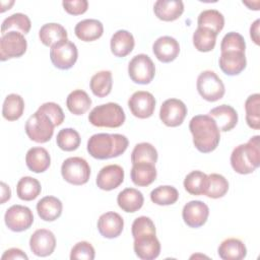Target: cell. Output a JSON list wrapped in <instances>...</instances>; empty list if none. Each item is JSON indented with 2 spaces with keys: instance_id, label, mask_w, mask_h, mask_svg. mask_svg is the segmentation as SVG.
Wrapping results in <instances>:
<instances>
[{
  "instance_id": "6da1fadb",
  "label": "cell",
  "mask_w": 260,
  "mask_h": 260,
  "mask_svg": "<svg viewBox=\"0 0 260 260\" xmlns=\"http://www.w3.org/2000/svg\"><path fill=\"white\" fill-rule=\"evenodd\" d=\"M193 143L202 153L213 151L219 144L220 131L215 121L208 115H196L189 123Z\"/></svg>"
},
{
  "instance_id": "7a4b0ae2",
  "label": "cell",
  "mask_w": 260,
  "mask_h": 260,
  "mask_svg": "<svg viewBox=\"0 0 260 260\" xmlns=\"http://www.w3.org/2000/svg\"><path fill=\"white\" fill-rule=\"evenodd\" d=\"M128 144V138L123 134L96 133L90 136L86 148L93 158L108 159L123 154Z\"/></svg>"
},
{
  "instance_id": "3957f363",
  "label": "cell",
  "mask_w": 260,
  "mask_h": 260,
  "mask_svg": "<svg viewBox=\"0 0 260 260\" xmlns=\"http://www.w3.org/2000/svg\"><path fill=\"white\" fill-rule=\"evenodd\" d=\"M231 165L238 174L253 173L260 166V136H252L248 142L236 146L231 154Z\"/></svg>"
},
{
  "instance_id": "277c9868",
  "label": "cell",
  "mask_w": 260,
  "mask_h": 260,
  "mask_svg": "<svg viewBox=\"0 0 260 260\" xmlns=\"http://www.w3.org/2000/svg\"><path fill=\"white\" fill-rule=\"evenodd\" d=\"M126 120L125 112L117 103H107L94 107L89 115L88 121L95 127L118 128L124 124Z\"/></svg>"
},
{
  "instance_id": "5b68a950",
  "label": "cell",
  "mask_w": 260,
  "mask_h": 260,
  "mask_svg": "<svg viewBox=\"0 0 260 260\" xmlns=\"http://www.w3.org/2000/svg\"><path fill=\"white\" fill-rule=\"evenodd\" d=\"M54 124L44 113L37 111L25 123V133L28 138L37 143L48 142L54 134Z\"/></svg>"
},
{
  "instance_id": "8992f818",
  "label": "cell",
  "mask_w": 260,
  "mask_h": 260,
  "mask_svg": "<svg viewBox=\"0 0 260 260\" xmlns=\"http://www.w3.org/2000/svg\"><path fill=\"white\" fill-rule=\"evenodd\" d=\"M61 175L69 184L80 186L88 182L90 177V167L88 162L79 156L66 158L61 166Z\"/></svg>"
},
{
  "instance_id": "52a82bcc",
  "label": "cell",
  "mask_w": 260,
  "mask_h": 260,
  "mask_svg": "<svg viewBox=\"0 0 260 260\" xmlns=\"http://www.w3.org/2000/svg\"><path fill=\"white\" fill-rule=\"evenodd\" d=\"M196 87L201 98L207 102H216L220 100L225 92L222 80L211 70L202 71L198 75Z\"/></svg>"
},
{
  "instance_id": "ba28073f",
  "label": "cell",
  "mask_w": 260,
  "mask_h": 260,
  "mask_svg": "<svg viewBox=\"0 0 260 260\" xmlns=\"http://www.w3.org/2000/svg\"><path fill=\"white\" fill-rule=\"evenodd\" d=\"M77 58V47L68 39L62 40L51 47L50 59L53 65L58 69H70L76 63Z\"/></svg>"
},
{
  "instance_id": "9c48e42d",
  "label": "cell",
  "mask_w": 260,
  "mask_h": 260,
  "mask_svg": "<svg viewBox=\"0 0 260 260\" xmlns=\"http://www.w3.org/2000/svg\"><path fill=\"white\" fill-rule=\"evenodd\" d=\"M130 79L138 84H148L155 75V66L146 54L135 55L128 63Z\"/></svg>"
},
{
  "instance_id": "30bf717a",
  "label": "cell",
  "mask_w": 260,
  "mask_h": 260,
  "mask_svg": "<svg viewBox=\"0 0 260 260\" xmlns=\"http://www.w3.org/2000/svg\"><path fill=\"white\" fill-rule=\"evenodd\" d=\"M4 221L10 231L19 233L28 230L32 225L34 214L27 206L14 204L6 210Z\"/></svg>"
},
{
  "instance_id": "8fae6325",
  "label": "cell",
  "mask_w": 260,
  "mask_h": 260,
  "mask_svg": "<svg viewBox=\"0 0 260 260\" xmlns=\"http://www.w3.org/2000/svg\"><path fill=\"white\" fill-rule=\"evenodd\" d=\"M26 49L27 42L22 34L10 31L2 35L0 39V60L19 58L24 55Z\"/></svg>"
},
{
  "instance_id": "7c38bea8",
  "label": "cell",
  "mask_w": 260,
  "mask_h": 260,
  "mask_svg": "<svg viewBox=\"0 0 260 260\" xmlns=\"http://www.w3.org/2000/svg\"><path fill=\"white\" fill-rule=\"evenodd\" d=\"M133 239V250L138 258L142 260H153L159 256L160 243L156 238V233H142Z\"/></svg>"
},
{
  "instance_id": "4fadbf2b",
  "label": "cell",
  "mask_w": 260,
  "mask_h": 260,
  "mask_svg": "<svg viewBox=\"0 0 260 260\" xmlns=\"http://www.w3.org/2000/svg\"><path fill=\"white\" fill-rule=\"evenodd\" d=\"M187 115L186 105L179 99L166 100L159 109V119L168 127L180 126Z\"/></svg>"
},
{
  "instance_id": "5bb4252c",
  "label": "cell",
  "mask_w": 260,
  "mask_h": 260,
  "mask_svg": "<svg viewBox=\"0 0 260 260\" xmlns=\"http://www.w3.org/2000/svg\"><path fill=\"white\" fill-rule=\"evenodd\" d=\"M128 107L133 116L139 119H146L154 113L155 99L149 91L138 90L129 98Z\"/></svg>"
},
{
  "instance_id": "9a60e30c",
  "label": "cell",
  "mask_w": 260,
  "mask_h": 260,
  "mask_svg": "<svg viewBox=\"0 0 260 260\" xmlns=\"http://www.w3.org/2000/svg\"><path fill=\"white\" fill-rule=\"evenodd\" d=\"M29 248L36 256H50L56 248L55 235L47 229H39L35 231L29 239Z\"/></svg>"
},
{
  "instance_id": "2e32d148",
  "label": "cell",
  "mask_w": 260,
  "mask_h": 260,
  "mask_svg": "<svg viewBox=\"0 0 260 260\" xmlns=\"http://www.w3.org/2000/svg\"><path fill=\"white\" fill-rule=\"evenodd\" d=\"M209 215L208 206L200 200H192L186 203L182 210L184 222L193 229H197L205 224Z\"/></svg>"
},
{
  "instance_id": "e0dca14e",
  "label": "cell",
  "mask_w": 260,
  "mask_h": 260,
  "mask_svg": "<svg viewBox=\"0 0 260 260\" xmlns=\"http://www.w3.org/2000/svg\"><path fill=\"white\" fill-rule=\"evenodd\" d=\"M124 181V170L119 165H108L102 168L96 176V186L105 191L118 188Z\"/></svg>"
},
{
  "instance_id": "ac0fdd59",
  "label": "cell",
  "mask_w": 260,
  "mask_h": 260,
  "mask_svg": "<svg viewBox=\"0 0 260 260\" xmlns=\"http://www.w3.org/2000/svg\"><path fill=\"white\" fill-rule=\"evenodd\" d=\"M123 229L124 219L115 211L105 212L98 219V231L104 238H118L122 234Z\"/></svg>"
},
{
  "instance_id": "d6986e66",
  "label": "cell",
  "mask_w": 260,
  "mask_h": 260,
  "mask_svg": "<svg viewBox=\"0 0 260 260\" xmlns=\"http://www.w3.org/2000/svg\"><path fill=\"white\" fill-rule=\"evenodd\" d=\"M152 52L158 61L170 63L174 61L180 53L179 42L170 36H162L156 39L152 45Z\"/></svg>"
},
{
  "instance_id": "ffe728a7",
  "label": "cell",
  "mask_w": 260,
  "mask_h": 260,
  "mask_svg": "<svg viewBox=\"0 0 260 260\" xmlns=\"http://www.w3.org/2000/svg\"><path fill=\"white\" fill-rule=\"evenodd\" d=\"M218 64L219 68L224 74L229 76H235L239 75L242 71L245 70L247 66V59L244 52H221L218 59Z\"/></svg>"
},
{
  "instance_id": "44dd1931",
  "label": "cell",
  "mask_w": 260,
  "mask_h": 260,
  "mask_svg": "<svg viewBox=\"0 0 260 260\" xmlns=\"http://www.w3.org/2000/svg\"><path fill=\"white\" fill-rule=\"evenodd\" d=\"M216 123L219 131H231L238 124V113L230 105H220L211 109L208 113Z\"/></svg>"
},
{
  "instance_id": "7402d4cb",
  "label": "cell",
  "mask_w": 260,
  "mask_h": 260,
  "mask_svg": "<svg viewBox=\"0 0 260 260\" xmlns=\"http://www.w3.org/2000/svg\"><path fill=\"white\" fill-rule=\"evenodd\" d=\"M155 16L162 21H174L184 12V3L181 0H157L153 5Z\"/></svg>"
},
{
  "instance_id": "603a6c76",
  "label": "cell",
  "mask_w": 260,
  "mask_h": 260,
  "mask_svg": "<svg viewBox=\"0 0 260 260\" xmlns=\"http://www.w3.org/2000/svg\"><path fill=\"white\" fill-rule=\"evenodd\" d=\"M135 46L134 37L126 29H119L111 38V52L116 57H126L129 55Z\"/></svg>"
},
{
  "instance_id": "cb8c5ba5",
  "label": "cell",
  "mask_w": 260,
  "mask_h": 260,
  "mask_svg": "<svg viewBox=\"0 0 260 260\" xmlns=\"http://www.w3.org/2000/svg\"><path fill=\"white\" fill-rule=\"evenodd\" d=\"M74 32L75 36L83 42H93L103 36L104 25L98 19L87 18L77 22L74 27Z\"/></svg>"
},
{
  "instance_id": "d4e9b609",
  "label": "cell",
  "mask_w": 260,
  "mask_h": 260,
  "mask_svg": "<svg viewBox=\"0 0 260 260\" xmlns=\"http://www.w3.org/2000/svg\"><path fill=\"white\" fill-rule=\"evenodd\" d=\"M157 172L155 165L150 162H137L133 164L130 177L134 185L138 187H146L154 182Z\"/></svg>"
},
{
  "instance_id": "484cf974",
  "label": "cell",
  "mask_w": 260,
  "mask_h": 260,
  "mask_svg": "<svg viewBox=\"0 0 260 260\" xmlns=\"http://www.w3.org/2000/svg\"><path fill=\"white\" fill-rule=\"evenodd\" d=\"M63 204L55 196H45L37 203V211L41 219L45 221H54L62 214Z\"/></svg>"
},
{
  "instance_id": "4316f807",
  "label": "cell",
  "mask_w": 260,
  "mask_h": 260,
  "mask_svg": "<svg viewBox=\"0 0 260 260\" xmlns=\"http://www.w3.org/2000/svg\"><path fill=\"white\" fill-rule=\"evenodd\" d=\"M25 164L29 171L34 173H44L51 165V156L44 147H31L25 155Z\"/></svg>"
},
{
  "instance_id": "83f0119b",
  "label": "cell",
  "mask_w": 260,
  "mask_h": 260,
  "mask_svg": "<svg viewBox=\"0 0 260 260\" xmlns=\"http://www.w3.org/2000/svg\"><path fill=\"white\" fill-rule=\"evenodd\" d=\"M143 202L142 193L135 188H125L117 196V203L125 212H136L142 207Z\"/></svg>"
},
{
  "instance_id": "f1b7e54d",
  "label": "cell",
  "mask_w": 260,
  "mask_h": 260,
  "mask_svg": "<svg viewBox=\"0 0 260 260\" xmlns=\"http://www.w3.org/2000/svg\"><path fill=\"white\" fill-rule=\"evenodd\" d=\"M217 252L223 260H242L247 255V248L241 240L229 238L220 243Z\"/></svg>"
},
{
  "instance_id": "f546056e",
  "label": "cell",
  "mask_w": 260,
  "mask_h": 260,
  "mask_svg": "<svg viewBox=\"0 0 260 260\" xmlns=\"http://www.w3.org/2000/svg\"><path fill=\"white\" fill-rule=\"evenodd\" d=\"M68 34L65 27L56 22H50L46 23L43 26H41L39 30V38L43 45L47 47H52L56 43L67 39Z\"/></svg>"
},
{
  "instance_id": "4dcf8cb0",
  "label": "cell",
  "mask_w": 260,
  "mask_h": 260,
  "mask_svg": "<svg viewBox=\"0 0 260 260\" xmlns=\"http://www.w3.org/2000/svg\"><path fill=\"white\" fill-rule=\"evenodd\" d=\"M66 106L70 113L75 116H80L86 113L91 106V99L86 91L75 89L71 91L66 99Z\"/></svg>"
},
{
  "instance_id": "1f68e13d",
  "label": "cell",
  "mask_w": 260,
  "mask_h": 260,
  "mask_svg": "<svg viewBox=\"0 0 260 260\" xmlns=\"http://www.w3.org/2000/svg\"><path fill=\"white\" fill-rule=\"evenodd\" d=\"M198 27L207 28L218 35L224 26V17L216 9H206L200 12L197 18Z\"/></svg>"
},
{
  "instance_id": "d6a6232c",
  "label": "cell",
  "mask_w": 260,
  "mask_h": 260,
  "mask_svg": "<svg viewBox=\"0 0 260 260\" xmlns=\"http://www.w3.org/2000/svg\"><path fill=\"white\" fill-rule=\"evenodd\" d=\"M92 93L98 98H105L112 91L113 78L110 70H102L93 74L89 81Z\"/></svg>"
},
{
  "instance_id": "836d02e7",
  "label": "cell",
  "mask_w": 260,
  "mask_h": 260,
  "mask_svg": "<svg viewBox=\"0 0 260 260\" xmlns=\"http://www.w3.org/2000/svg\"><path fill=\"white\" fill-rule=\"evenodd\" d=\"M31 27V22L29 17L26 14L17 12L13 13L7 18H5L1 25V32L5 35L10 31L20 32L22 35H26Z\"/></svg>"
},
{
  "instance_id": "e575fe53",
  "label": "cell",
  "mask_w": 260,
  "mask_h": 260,
  "mask_svg": "<svg viewBox=\"0 0 260 260\" xmlns=\"http://www.w3.org/2000/svg\"><path fill=\"white\" fill-rule=\"evenodd\" d=\"M42 191L41 183L32 177L25 176L19 179L16 185V194L23 201L35 200Z\"/></svg>"
},
{
  "instance_id": "d590c367",
  "label": "cell",
  "mask_w": 260,
  "mask_h": 260,
  "mask_svg": "<svg viewBox=\"0 0 260 260\" xmlns=\"http://www.w3.org/2000/svg\"><path fill=\"white\" fill-rule=\"evenodd\" d=\"M24 111V101L17 93L8 94L2 106V116L8 121L18 120Z\"/></svg>"
},
{
  "instance_id": "8d00e7d4",
  "label": "cell",
  "mask_w": 260,
  "mask_h": 260,
  "mask_svg": "<svg viewBox=\"0 0 260 260\" xmlns=\"http://www.w3.org/2000/svg\"><path fill=\"white\" fill-rule=\"evenodd\" d=\"M229 191V182L220 174L207 175V186L204 195L209 198L217 199L223 197Z\"/></svg>"
},
{
  "instance_id": "74e56055",
  "label": "cell",
  "mask_w": 260,
  "mask_h": 260,
  "mask_svg": "<svg viewBox=\"0 0 260 260\" xmlns=\"http://www.w3.org/2000/svg\"><path fill=\"white\" fill-rule=\"evenodd\" d=\"M184 188L191 195H204L207 175L201 171H192L184 179Z\"/></svg>"
},
{
  "instance_id": "f35d334b",
  "label": "cell",
  "mask_w": 260,
  "mask_h": 260,
  "mask_svg": "<svg viewBox=\"0 0 260 260\" xmlns=\"http://www.w3.org/2000/svg\"><path fill=\"white\" fill-rule=\"evenodd\" d=\"M217 35L212 30L197 27L193 32V45L199 52H210L214 49Z\"/></svg>"
},
{
  "instance_id": "ab89813d",
  "label": "cell",
  "mask_w": 260,
  "mask_h": 260,
  "mask_svg": "<svg viewBox=\"0 0 260 260\" xmlns=\"http://www.w3.org/2000/svg\"><path fill=\"white\" fill-rule=\"evenodd\" d=\"M157 157L158 154L156 148L148 142L137 143L131 152L132 165L143 161L155 165V162L157 161Z\"/></svg>"
},
{
  "instance_id": "60d3db41",
  "label": "cell",
  "mask_w": 260,
  "mask_h": 260,
  "mask_svg": "<svg viewBox=\"0 0 260 260\" xmlns=\"http://www.w3.org/2000/svg\"><path fill=\"white\" fill-rule=\"evenodd\" d=\"M246 122L254 130L260 129V94L253 93L245 102Z\"/></svg>"
},
{
  "instance_id": "b9f144b4",
  "label": "cell",
  "mask_w": 260,
  "mask_h": 260,
  "mask_svg": "<svg viewBox=\"0 0 260 260\" xmlns=\"http://www.w3.org/2000/svg\"><path fill=\"white\" fill-rule=\"evenodd\" d=\"M179 199L178 190L170 185L158 186L150 192V200L156 205H172Z\"/></svg>"
},
{
  "instance_id": "7bdbcfd3",
  "label": "cell",
  "mask_w": 260,
  "mask_h": 260,
  "mask_svg": "<svg viewBox=\"0 0 260 260\" xmlns=\"http://www.w3.org/2000/svg\"><path fill=\"white\" fill-rule=\"evenodd\" d=\"M56 142L60 149L64 151H73L79 147L81 138L75 129L63 128L58 132Z\"/></svg>"
},
{
  "instance_id": "ee69618b",
  "label": "cell",
  "mask_w": 260,
  "mask_h": 260,
  "mask_svg": "<svg viewBox=\"0 0 260 260\" xmlns=\"http://www.w3.org/2000/svg\"><path fill=\"white\" fill-rule=\"evenodd\" d=\"M246 50V42L244 37L236 31L228 32L221 40L220 52L239 51L244 52Z\"/></svg>"
},
{
  "instance_id": "f6af8a7d",
  "label": "cell",
  "mask_w": 260,
  "mask_h": 260,
  "mask_svg": "<svg viewBox=\"0 0 260 260\" xmlns=\"http://www.w3.org/2000/svg\"><path fill=\"white\" fill-rule=\"evenodd\" d=\"M95 251L92 245L86 241L76 243L70 252L71 260H92L94 259Z\"/></svg>"
},
{
  "instance_id": "bcb514c9",
  "label": "cell",
  "mask_w": 260,
  "mask_h": 260,
  "mask_svg": "<svg viewBox=\"0 0 260 260\" xmlns=\"http://www.w3.org/2000/svg\"><path fill=\"white\" fill-rule=\"evenodd\" d=\"M38 111L46 114L51 119L55 127L61 125L64 122V119H65L64 112L62 108L54 102H48L43 104L42 106H40Z\"/></svg>"
},
{
  "instance_id": "7dc6e473",
  "label": "cell",
  "mask_w": 260,
  "mask_h": 260,
  "mask_svg": "<svg viewBox=\"0 0 260 260\" xmlns=\"http://www.w3.org/2000/svg\"><path fill=\"white\" fill-rule=\"evenodd\" d=\"M131 232H132V236L134 238L137 235L142 234V233H147V232L156 233V230H155V225H154L152 219H150L147 216H139L134 219V221L132 223Z\"/></svg>"
},
{
  "instance_id": "c3c4849f",
  "label": "cell",
  "mask_w": 260,
  "mask_h": 260,
  "mask_svg": "<svg viewBox=\"0 0 260 260\" xmlns=\"http://www.w3.org/2000/svg\"><path fill=\"white\" fill-rule=\"evenodd\" d=\"M62 5L65 11L71 15H80L86 12L88 8V2L86 0H71L63 1Z\"/></svg>"
},
{
  "instance_id": "681fc988",
  "label": "cell",
  "mask_w": 260,
  "mask_h": 260,
  "mask_svg": "<svg viewBox=\"0 0 260 260\" xmlns=\"http://www.w3.org/2000/svg\"><path fill=\"white\" fill-rule=\"evenodd\" d=\"M2 260H15V259H25L27 260L28 257L27 255L20 249L18 248H10L6 250L3 255L1 256Z\"/></svg>"
},
{
  "instance_id": "f907efd6",
  "label": "cell",
  "mask_w": 260,
  "mask_h": 260,
  "mask_svg": "<svg viewBox=\"0 0 260 260\" xmlns=\"http://www.w3.org/2000/svg\"><path fill=\"white\" fill-rule=\"evenodd\" d=\"M259 25H260V19H256L250 26V37L252 41L256 44H260V39H259Z\"/></svg>"
},
{
  "instance_id": "816d5d0a",
  "label": "cell",
  "mask_w": 260,
  "mask_h": 260,
  "mask_svg": "<svg viewBox=\"0 0 260 260\" xmlns=\"http://www.w3.org/2000/svg\"><path fill=\"white\" fill-rule=\"evenodd\" d=\"M1 204H4L6 201H8L11 197V190L8 185H6L4 182H1Z\"/></svg>"
}]
</instances>
